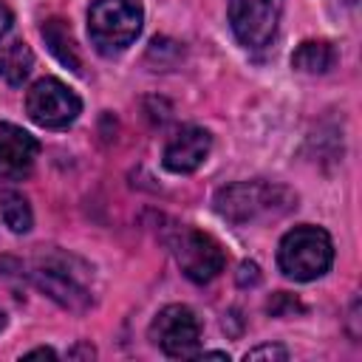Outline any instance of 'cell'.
Returning <instances> with one entry per match:
<instances>
[{"label":"cell","mask_w":362,"mask_h":362,"mask_svg":"<svg viewBox=\"0 0 362 362\" xmlns=\"http://www.w3.org/2000/svg\"><path fill=\"white\" fill-rule=\"evenodd\" d=\"M28 277L40 291H45L54 303H59L68 311H85L93 303L90 291V269L65 252H40L31 263Z\"/></svg>","instance_id":"cell-1"},{"label":"cell","mask_w":362,"mask_h":362,"mask_svg":"<svg viewBox=\"0 0 362 362\" xmlns=\"http://www.w3.org/2000/svg\"><path fill=\"white\" fill-rule=\"evenodd\" d=\"M294 204V195L269 181H238L215 192V212L229 223H249L257 218L286 215Z\"/></svg>","instance_id":"cell-2"},{"label":"cell","mask_w":362,"mask_h":362,"mask_svg":"<svg viewBox=\"0 0 362 362\" xmlns=\"http://www.w3.org/2000/svg\"><path fill=\"white\" fill-rule=\"evenodd\" d=\"M277 263H280V272L286 277L300 280V283L322 277L334 263L331 235L325 229H320V226H311V223L294 226L280 240Z\"/></svg>","instance_id":"cell-3"},{"label":"cell","mask_w":362,"mask_h":362,"mask_svg":"<svg viewBox=\"0 0 362 362\" xmlns=\"http://www.w3.org/2000/svg\"><path fill=\"white\" fill-rule=\"evenodd\" d=\"M144 23V8L139 0H93L88 8V34L99 54L113 57L124 51Z\"/></svg>","instance_id":"cell-4"},{"label":"cell","mask_w":362,"mask_h":362,"mask_svg":"<svg viewBox=\"0 0 362 362\" xmlns=\"http://www.w3.org/2000/svg\"><path fill=\"white\" fill-rule=\"evenodd\" d=\"M25 113L34 124L45 130H62L82 113V99L59 79H37L25 93Z\"/></svg>","instance_id":"cell-5"},{"label":"cell","mask_w":362,"mask_h":362,"mask_svg":"<svg viewBox=\"0 0 362 362\" xmlns=\"http://www.w3.org/2000/svg\"><path fill=\"white\" fill-rule=\"evenodd\" d=\"M170 249H173L181 272L192 283H209L212 277H218L223 272V263H226L223 249L206 232H198L192 226H181L173 232Z\"/></svg>","instance_id":"cell-6"},{"label":"cell","mask_w":362,"mask_h":362,"mask_svg":"<svg viewBox=\"0 0 362 362\" xmlns=\"http://www.w3.org/2000/svg\"><path fill=\"white\" fill-rule=\"evenodd\" d=\"M226 11L238 42L246 48H263L277 34L283 0H229Z\"/></svg>","instance_id":"cell-7"},{"label":"cell","mask_w":362,"mask_h":362,"mask_svg":"<svg viewBox=\"0 0 362 362\" xmlns=\"http://www.w3.org/2000/svg\"><path fill=\"white\" fill-rule=\"evenodd\" d=\"M150 339L173 359L195 356L201 342V322L187 305H164L150 322Z\"/></svg>","instance_id":"cell-8"},{"label":"cell","mask_w":362,"mask_h":362,"mask_svg":"<svg viewBox=\"0 0 362 362\" xmlns=\"http://www.w3.org/2000/svg\"><path fill=\"white\" fill-rule=\"evenodd\" d=\"M37 153H40V141L28 130L11 122H0V178L3 181H23L31 173Z\"/></svg>","instance_id":"cell-9"},{"label":"cell","mask_w":362,"mask_h":362,"mask_svg":"<svg viewBox=\"0 0 362 362\" xmlns=\"http://www.w3.org/2000/svg\"><path fill=\"white\" fill-rule=\"evenodd\" d=\"M212 150V136L198 127V124H187L181 127L164 147V156H161V164L170 170V173H178V175H187V173H195L206 156Z\"/></svg>","instance_id":"cell-10"},{"label":"cell","mask_w":362,"mask_h":362,"mask_svg":"<svg viewBox=\"0 0 362 362\" xmlns=\"http://www.w3.org/2000/svg\"><path fill=\"white\" fill-rule=\"evenodd\" d=\"M42 40H45V45H48V51L65 65V68H71L74 74H79L82 71V62H79V54H76V45H74V37H71V28L59 20V17H51V20H45L42 23Z\"/></svg>","instance_id":"cell-11"},{"label":"cell","mask_w":362,"mask_h":362,"mask_svg":"<svg viewBox=\"0 0 362 362\" xmlns=\"http://www.w3.org/2000/svg\"><path fill=\"white\" fill-rule=\"evenodd\" d=\"M337 62V51L325 40H305L294 54H291V68L300 74H325Z\"/></svg>","instance_id":"cell-12"},{"label":"cell","mask_w":362,"mask_h":362,"mask_svg":"<svg viewBox=\"0 0 362 362\" xmlns=\"http://www.w3.org/2000/svg\"><path fill=\"white\" fill-rule=\"evenodd\" d=\"M34 68V54L25 42H8L6 48H0V76L8 85H23L28 79Z\"/></svg>","instance_id":"cell-13"},{"label":"cell","mask_w":362,"mask_h":362,"mask_svg":"<svg viewBox=\"0 0 362 362\" xmlns=\"http://www.w3.org/2000/svg\"><path fill=\"white\" fill-rule=\"evenodd\" d=\"M0 215H3L6 226L11 232H17V235H25L31 229V223H34V215H31V206H28L25 195L17 192V189L0 192Z\"/></svg>","instance_id":"cell-14"},{"label":"cell","mask_w":362,"mask_h":362,"mask_svg":"<svg viewBox=\"0 0 362 362\" xmlns=\"http://www.w3.org/2000/svg\"><path fill=\"white\" fill-rule=\"evenodd\" d=\"M303 305L291 297V294H286V291H277L269 303H266V311L269 314H274V317H288V314H294V311H300Z\"/></svg>","instance_id":"cell-15"},{"label":"cell","mask_w":362,"mask_h":362,"mask_svg":"<svg viewBox=\"0 0 362 362\" xmlns=\"http://www.w3.org/2000/svg\"><path fill=\"white\" fill-rule=\"evenodd\" d=\"M243 359L246 362H255V359H280L283 362V359H288V351L283 345H257V348L246 351Z\"/></svg>","instance_id":"cell-16"},{"label":"cell","mask_w":362,"mask_h":362,"mask_svg":"<svg viewBox=\"0 0 362 362\" xmlns=\"http://www.w3.org/2000/svg\"><path fill=\"white\" fill-rule=\"evenodd\" d=\"M260 283V269H257V263H252V260H243L240 266H238V286H257Z\"/></svg>","instance_id":"cell-17"},{"label":"cell","mask_w":362,"mask_h":362,"mask_svg":"<svg viewBox=\"0 0 362 362\" xmlns=\"http://www.w3.org/2000/svg\"><path fill=\"white\" fill-rule=\"evenodd\" d=\"M11 23H14V17H11V11H8V6H3L0 3V40L8 34V28H11Z\"/></svg>","instance_id":"cell-18"},{"label":"cell","mask_w":362,"mask_h":362,"mask_svg":"<svg viewBox=\"0 0 362 362\" xmlns=\"http://www.w3.org/2000/svg\"><path fill=\"white\" fill-rule=\"evenodd\" d=\"M34 356H48V359H57V354H54L51 348H34V351H28V354H25V359H34Z\"/></svg>","instance_id":"cell-19"},{"label":"cell","mask_w":362,"mask_h":362,"mask_svg":"<svg viewBox=\"0 0 362 362\" xmlns=\"http://www.w3.org/2000/svg\"><path fill=\"white\" fill-rule=\"evenodd\" d=\"M195 356H206V359H229L223 351H201V354H195Z\"/></svg>","instance_id":"cell-20"},{"label":"cell","mask_w":362,"mask_h":362,"mask_svg":"<svg viewBox=\"0 0 362 362\" xmlns=\"http://www.w3.org/2000/svg\"><path fill=\"white\" fill-rule=\"evenodd\" d=\"M3 328H6V311L0 308V331H3Z\"/></svg>","instance_id":"cell-21"}]
</instances>
